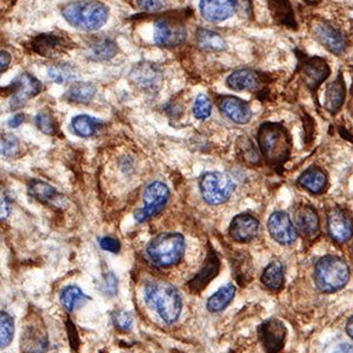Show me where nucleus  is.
<instances>
[{"instance_id":"f257e3e1","label":"nucleus","mask_w":353,"mask_h":353,"mask_svg":"<svg viewBox=\"0 0 353 353\" xmlns=\"http://www.w3.org/2000/svg\"><path fill=\"white\" fill-rule=\"evenodd\" d=\"M144 297L146 304L154 310L166 324H173L181 317L183 299L179 291L170 283L149 281L145 285Z\"/></svg>"},{"instance_id":"f03ea898","label":"nucleus","mask_w":353,"mask_h":353,"mask_svg":"<svg viewBox=\"0 0 353 353\" xmlns=\"http://www.w3.org/2000/svg\"><path fill=\"white\" fill-rule=\"evenodd\" d=\"M61 14L73 28L92 32L108 23L110 11L98 0H74L63 6Z\"/></svg>"},{"instance_id":"7ed1b4c3","label":"nucleus","mask_w":353,"mask_h":353,"mask_svg":"<svg viewBox=\"0 0 353 353\" xmlns=\"http://www.w3.org/2000/svg\"><path fill=\"white\" fill-rule=\"evenodd\" d=\"M185 238L178 232L158 234L150 243L146 253L150 261L157 268H171L181 263L184 257Z\"/></svg>"},{"instance_id":"20e7f679","label":"nucleus","mask_w":353,"mask_h":353,"mask_svg":"<svg viewBox=\"0 0 353 353\" xmlns=\"http://www.w3.org/2000/svg\"><path fill=\"white\" fill-rule=\"evenodd\" d=\"M258 145L270 164L281 165L289 157L291 141L286 129L281 124L265 123L258 131Z\"/></svg>"},{"instance_id":"39448f33","label":"nucleus","mask_w":353,"mask_h":353,"mask_svg":"<svg viewBox=\"0 0 353 353\" xmlns=\"http://www.w3.org/2000/svg\"><path fill=\"white\" fill-rule=\"evenodd\" d=\"M349 265L336 256H326L318 261L314 270V281L323 292H336L349 283Z\"/></svg>"},{"instance_id":"423d86ee","label":"nucleus","mask_w":353,"mask_h":353,"mask_svg":"<svg viewBox=\"0 0 353 353\" xmlns=\"http://www.w3.org/2000/svg\"><path fill=\"white\" fill-rule=\"evenodd\" d=\"M199 190L208 204L221 205L229 201L234 190V184L225 173L208 172L201 176Z\"/></svg>"},{"instance_id":"0eeeda50","label":"nucleus","mask_w":353,"mask_h":353,"mask_svg":"<svg viewBox=\"0 0 353 353\" xmlns=\"http://www.w3.org/2000/svg\"><path fill=\"white\" fill-rule=\"evenodd\" d=\"M170 199V190L161 181H153L146 186L143 196L144 208L137 210L134 218L139 223L150 221L165 209Z\"/></svg>"},{"instance_id":"6e6552de","label":"nucleus","mask_w":353,"mask_h":353,"mask_svg":"<svg viewBox=\"0 0 353 353\" xmlns=\"http://www.w3.org/2000/svg\"><path fill=\"white\" fill-rule=\"evenodd\" d=\"M314 38L330 52L341 56L349 48V39L341 30L333 26L330 21H318L313 25Z\"/></svg>"},{"instance_id":"1a4fd4ad","label":"nucleus","mask_w":353,"mask_h":353,"mask_svg":"<svg viewBox=\"0 0 353 353\" xmlns=\"http://www.w3.org/2000/svg\"><path fill=\"white\" fill-rule=\"evenodd\" d=\"M186 39V28L181 19L164 17L154 24V41L158 46L176 48Z\"/></svg>"},{"instance_id":"9d476101","label":"nucleus","mask_w":353,"mask_h":353,"mask_svg":"<svg viewBox=\"0 0 353 353\" xmlns=\"http://www.w3.org/2000/svg\"><path fill=\"white\" fill-rule=\"evenodd\" d=\"M299 70L304 78V83L313 93H316L321 83L329 78L331 72L325 59H323L321 57H313V58L303 57L299 63Z\"/></svg>"},{"instance_id":"9b49d317","label":"nucleus","mask_w":353,"mask_h":353,"mask_svg":"<svg viewBox=\"0 0 353 353\" xmlns=\"http://www.w3.org/2000/svg\"><path fill=\"white\" fill-rule=\"evenodd\" d=\"M8 88H11L10 92L12 93L11 108L21 109L25 101L38 96L43 90V85L37 78L30 73H21L11 83Z\"/></svg>"},{"instance_id":"f8f14e48","label":"nucleus","mask_w":353,"mask_h":353,"mask_svg":"<svg viewBox=\"0 0 353 353\" xmlns=\"http://www.w3.org/2000/svg\"><path fill=\"white\" fill-rule=\"evenodd\" d=\"M73 43L70 38H66L56 33H44L33 38L31 48L33 52L43 57H56L66 52L72 48Z\"/></svg>"},{"instance_id":"ddd939ff","label":"nucleus","mask_w":353,"mask_h":353,"mask_svg":"<svg viewBox=\"0 0 353 353\" xmlns=\"http://www.w3.org/2000/svg\"><path fill=\"white\" fill-rule=\"evenodd\" d=\"M270 234L281 245H291L297 241L298 231L289 214L283 211L271 214L268 223Z\"/></svg>"},{"instance_id":"4468645a","label":"nucleus","mask_w":353,"mask_h":353,"mask_svg":"<svg viewBox=\"0 0 353 353\" xmlns=\"http://www.w3.org/2000/svg\"><path fill=\"white\" fill-rule=\"evenodd\" d=\"M237 0H201L199 10L205 21L221 23L228 21L236 13Z\"/></svg>"},{"instance_id":"2eb2a0df","label":"nucleus","mask_w":353,"mask_h":353,"mask_svg":"<svg viewBox=\"0 0 353 353\" xmlns=\"http://www.w3.org/2000/svg\"><path fill=\"white\" fill-rule=\"evenodd\" d=\"M286 327L278 319L265 321L259 327V337L265 350L269 353H278L285 344Z\"/></svg>"},{"instance_id":"dca6fc26","label":"nucleus","mask_w":353,"mask_h":353,"mask_svg":"<svg viewBox=\"0 0 353 353\" xmlns=\"http://www.w3.org/2000/svg\"><path fill=\"white\" fill-rule=\"evenodd\" d=\"M327 228L329 233L333 241L337 243H346L352 237L353 223L352 218L345 210L333 209L327 218Z\"/></svg>"},{"instance_id":"f3484780","label":"nucleus","mask_w":353,"mask_h":353,"mask_svg":"<svg viewBox=\"0 0 353 353\" xmlns=\"http://www.w3.org/2000/svg\"><path fill=\"white\" fill-rule=\"evenodd\" d=\"M259 221L248 213H241L233 218L230 225V236L238 243H248L257 236Z\"/></svg>"},{"instance_id":"a211bd4d","label":"nucleus","mask_w":353,"mask_h":353,"mask_svg":"<svg viewBox=\"0 0 353 353\" xmlns=\"http://www.w3.org/2000/svg\"><path fill=\"white\" fill-rule=\"evenodd\" d=\"M219 108L225 116L237 124H248L252 118V111L250 105L238 97H223Z\"/></svg>"},{"instance_id":"6ab92c4d","label":"nucleus","mask_w":353,"mask_h":353,"mask_svg":"<svg viewBox=\"0 0 353 353\" xmlns=\"http://www.w3.org/2000/svg\"><path fill=\"white\" fill-rule=\"evenodd\" d=\"M219 269H221V261L218 258L217 253L214 251L209 252L201 271L188 284L190 291H192L193 293L201 292L212 281L213 278L217 276Z\"/></svg>"},{"instance_id":"aec40b11","label":"nucleus","mask_w":353,"mask_h":353,"mask_svg":"<svg viewBox=\"0 0 353 353\" xmlns=\"http://www.w3.org/2000/svg\"><path fill=\"white\" fill-rule=\"evenodd\" d=\"M294 223L297 231L301 233L304 237H317L319 233V217L316 210L310 205H303L298 208L294 214Z\"/></svg>"},{"instance_id":"412c9836","label":"nucleus","mask_w":353,"mask_h":353,"mask_svg":"<svg viewBox=\"0 0 353 353\" xmlns=\"http://www.w3.org/2000/svg\"><path fill=\"white\" fill-rule=\"evenodd\" d=\"M261 83H263V79H261V74L252 70H248V68H241V70L234 71L226 79L228 88L234 90V91L256 92L261 88Z\"/></svg>"},{"instance_id":"4be33fe9","label":"nucleus","mask_w":353,"mask_h":353,"mask_svg":"<svg viewBox=\"0 0 353 353\" xmlns=\"http://www.w3.org/2000/svg\"><path fill=\"white\" fill-rule=\"evenodd\" d=\"M266 3L271 16L278 25L297 30V21L290 0H266Z\"/></svg>"},{"instance_id":"5701e85b","label":"nucleus","mask_w":353,"mask_h":353,"mask_svg":"<svg viewBox=\"0 0 353 353\" xmlns=\"http://www.w3.org/2000/svg\"><path fill=\"white\" fill-rule=\"evenodd\" d=\"M118 52V46L109 38H94L86 45L85 56L90 61H108L112 59Z\"/></svg>"},{"instance_id":"b1692460","label":"nucleus","mask_w":353,"mask_h":353,"mask_svg":"<svg viewBox=\"0 0 353 353\" xmlns=\"http://www.w3.org/2000/svg\"><path fill=\"white\" fill-rule=\"evenodd\" d=\"M346 86L343 74L339 73L337 78L330 83L326 88L325 108L330 113H337L345 101Z\"/></svg>"},{"instance_id":"393cba45","label":"nucleus","mask_w":353,"mask_h":353,"mask_svg":"<svg viewBox=\"0 0 353 353\" xmlns=\"http://www.w3.org/2000/svg\"><path fill=\"white\" fill-rule=\"evenodd\" d=\"M131 77L132 81L141 88H154L161 81V71L154 65L143 63L133 68Z\"/></svg>"},{"instance_id":"a878e982","label":"nucleus","mask_w":353,"mask_h":353,"mask_svg":"<svg viewBox=\"0 0 353 353\" xmlns=\"http://www.w3.org/2000/svg\"><path fill=\"white\" fill-rule=\"evenodd\" d=\"M298 183L311 193H321L327 185V176L319 168H310L298 179Z\"/></svg>"},{"instance_id":"bb28decb","label":"nucleus","mask_w":353,"mask_h":353,"mask_svg":"<svg viewBox=\"0 0 353 353\" xmlns=\"http://www.w3.org/2000/svg\"><path fill=\"white\" fill-rule=\"evenodd\" d=\"M284 279V265L279 261H271L261 274V283L271 291H279L283 289Z\"/></svg>"},{"instance_id":"cd10ccee","label":"nucleus","mask_w":353,"mask_h":353,"mask_svg":"<svg viewBox=\"0 0 353 353\" xmlns=\"http://www.w3.org/2000/svg\"><path fill=\"white\" fill-rule=\"evenodd\" d=\"M28 194L43 204H50L61 194L58 193L52 185L48 184L46 181H39V179H32L28 183Z\"/></svg>"},{"instance_id":"c85d7f7f","label":"nucleus","mask_w":353,"mask_h":353,"mask_svg":"<svg viewBox=\"0 0 353 353\" xmlns=\"http://www.w3.org/2000/svg\"><path fill=\"white\" fill-rule=\"evenodd\" d=\"M236 291H237L236 286L232 284L223 286L209 298V301L206 303V307L211 312H221L231 304V301L236 296Z\"/></svg>"},{"instance_id":"c756f323","label":"nucleus","mask_w":353,"mask_h":353,"mask_svg":"<svg viewBox=\"0 0 353 353\" xmlns=\"http://www.w3.org/2000/svg\"><path fill=\"white\" fill-rule=\"evenodd\" d=\"M97 88L92 83H85V81H77L71 85L68 92L65 94L66 99L72 103L78 104H88L92 101L93 97L96 96Z\"/></svg>"},{"instance_id":"7c9ffc66","label":"nucleus","mask_w":353,"mask_h":353,"mask_svg":"<svg viewBox=\"0 0 353 353\" xmlns=\"http://www.w3.org/2000/svg\"><path fill=\"white\" fill-rule=\"evenodd\" d=\"M197 41L199 48L205 51H212V52H219L224 51L226 48V41L219 33L206 30V28H199L197 32Z\"/></svg>"},{"instance_id":"2f4dec72","label":"nucleus","mask_w":353,"mask_h":353,"mask_svg":"<svg viewBox=\"0 0 353 353\" xmlns=\"http://www.w3.org/2000/svg\"><path fill=\"white\" fill-rule=\"evenodd\" d=\"M71 126L77 136L88 138V137H92L97 132V130L101 129L103 121L91 116L81 114L73 118Z\"/></svg>"},{"instance_id":"473e14b6","label":"nucleus","mask_w":353,"mask_h":353,"mask_svg":"<svg viewBox=\"0 0 353 353\" xmlns=\"http://www.w3.org/2000/svg\"><path fill=\"white\" fill-rule=\"evenodd\" d=\"M48 73L52 81L59 85L74 81L78 77V70L68 63H58L52 65L48 68Z\"/></svg>"},{"instance_id":"72a5a7b5","label":"nucleus","mask_w":353,"mask_h":353,"mask_svg":"<svg viewBox=\"0 0 353 353\" xmlns=\"http://www.w3.org/2000/svg\"><path fill=\"white\" fill-rule=\"evenodd\" d=\"M88 299V297L85 296L84 292L78 286H66V288L61 290V304H63L65 309L68 310V312H72L77 307L83 305Z\"/></svg>"},{"instance_id":"f704fd0d","label":"nucleus","mask_w":353,"mask_h":353,"mask_svg":"<svg viewBox=\"0 0 353 353\" xmlns=\"http://www.w3.org/2000/svg\"><path fill=\"white\" fill-rule=\"evenodd\" d=\"M36 125L41 132L48 136H54L59 131V125L56 118L48 110H43L36 116Z\"/></svg>"},{"instance_id":"c9c22d12","label":"nucleus","mask_w":353,"mask_h":353,"mask_svg":"<svg viewBox=\"0 0 353 353\" xmlns=\"http://www.w3.org/2000/svg\"><path fill=\"white\" fill-rule=\"evenodd\" d=\"M14 334V321L13 318L5 311H1V349L8 347L13 339Z\"/></svg>"},{"instance_id":"e433bc0d","label":"nucleus","mask_w":353,"mask_h":353,"mask_svg":"<svg viewBox=\"0 0 353 353\" xmlns=\"http://www.w3.org/2000/svg\"><path fill=\"white\" fill-rule=\"evenodd\" d=\"M21 152V143L16 137L8 133L1 134V154L6 158H14Z\"/></svg>"},{"instance_id":"4c0bfd02","label":"nucleus","mask_w":353,"mask_h":353,"mask_svg":"<svg viewBox=\"0 0 353 353\" xmlns=\"http://www.w3.org/2000/svg\"><path fill=\"white\" fill-rule=\"evenodd\" d=\"M211 111H212V105H211L209 97L201 93L197 97V99L193 105V114L199 121H204L211 116Z\"/></svg>"},{"instance_id":"58836bf2","label":"nucleus","mask_w":353,"mask_h":353,"mask_svg":"<svg viewBox=\"0 0 353 353\" xmlns=\"http://www.w3.org/2000/svg\"><path fill=\"white\" fill-rule=\"evenodd\" d=\"M113 325L121 331H129L132 327L133 318L131 313L118 310L112 313Z\"/></svg>"},{"instance_id":"ea45409f","label":"nucleus","mask_w":353,"mask_h":353,"mask_svg":"<svg viewBox=\"0 0 353 353\" xmlns=\"http://www.w3.org/2000/svg\"><path fill=\"white\" fill-rule=\"evenodd\" d=\"M136 5L145 12H159L168 6V0H136Z\"/></svg>"},{"instance_id":"a19ab883","label":"nucleus","mask_w":353,"mask_h":353,"mask_svg":"<svg viewBox=\"0 0 353 353\" xmlns=\"http://www.w3.org/2000/svg\"><path fill=\"white\" fill-rule=\"evenodd\" d=\"M101 248L104 251L111 253H118L121 251V243L118 239H114L112 237H104L101 239Z\"/></svg>"},{"instance_id":"79ce46f5","label":"nucleus","mask_w":353,"mask_h":353,"mask_svg":"<svg viewBox=\"0 0 353 353\" xmlns=\"http://www.w3.org/2000/svg\"><path fill=\"white\" fill-rule=\"evenodd\" d=\"M105 291L110 296L117 292V278L113 273L110 272L105 278Z\"/></svg>"},{"instance_id":"37998d69","label":"nucleus","mask_w":353,"mask_h":353,"mask_svg":"<svg viewBox=\"0 0 353 353\" xmlns=\"http://www.w3.org/2000/svg\"><path fill=\"white\" fill-rule=\"evenodd\" d=\"M10 63H11V54L6 51H1L0 53V71L1 73L8 70Z\"/></svg>"},{"instance_id":"c03bdc74","label":"nucleus","mask_w":353,"mask_h":353,"mask_svg":"<svg viewBox=\"0 0 353 353\" xmlns=\"http://www.w3.org/2000/svg\"><path fill=\"white\" fill-rule=\"evenodd\" d=\"M24 114H23V113H18V114L12 117V118L8 121V126L12 128V129H17V128H19V126L24 123Z\"/></svg>"},{"instance_id":"a18cd8bd","label":"nucleus","mask_w":353,"mask_h":353,"mask_svg":"<svg viewBox=\"0 0 353 353\" xmlns=\"http://www.w3.org/2000/svg\"><path fill=\"white\" fill-rule=\"evenodd\" d=\"M11 212V206L8 203L6 198H1V221L6 219L8 217V214Z\"/></svg>"},{"instance_id":"49530a36","label":"nucleus","mask_w":353,"mask_h":353,"mask_svg":"<svg viewBox=\"0 0 353 353\" xmlns=\"http://www.w3.org/2000/svg\"><path fill=\"white\" fill-rule=\"evenodd\" d=\"M333 353H353V346L349 345V344H341L334 350Z\"/></svg>"},{"instance_id":"de8ad7c7","label":"nucleus","mask_w":353,"mask_h":353,"mask_svg":"<svg viewBox=\"0 0 353 353\" xmlns=\"http://www.w3.org/2000/svg\"><path fill=\"white\" fill-rule=\"evenodd\" d=\"M346 331L349 333L350 337L353 339V317L350 318L349 321H347V324H346Z\"/></svg>"},{"instance_id":"09e8293b","label":"nucleus","mask_w":353,"mask_h":353,"mask_svg":"<svg viewBox=\"0 0 353 353\" xmlns=\"http://www.w3.org/2000/svg\"><path fill=\"white\" fill-rule=\"evenodd\" d=\"M352 109H353V106H352Z\"/></svg>"}]
</instances>
